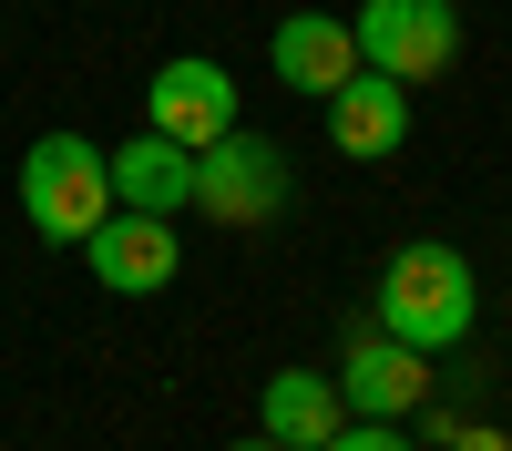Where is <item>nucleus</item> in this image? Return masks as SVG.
Segmentation results:
<instances>
[{
    "instance_id": "obj_1",
    "label": "nucleus",
    "mask_w": 512,
    "mask_h": 451,
    "mask_svg": "<svg viewBox=\"0 0 512 451\" xmlns=\"http://www.w3.org/2000/svg\"><path fill=\"white\" fill-rule=\"evenodd\" d=\"M472 318H482V287H472V257L441 236H420L400 246L390 267H379V328L410 349H461L472 339Z\"/></svg>"
},
{
    "instance_id": "obj_2",
    "label": "nucleus",
    "mask_w": 512,
    "mask_h": 451,
    "mask_svg": "<svg viewBox=\"0 0 512 451\" xmlns=\"http://www.w3.org/2000/svg\"><path fill=\"white\" fill-rule=\"evenodd\" d=\"M21 216H31V236L41 246H82L103 216H113V175H103V144L93 134H41L31 154H21Z\"/></svg>"
},
{
    "instance_id": "obj_3",
    "label": "nucleus",
    "mask_w": 512,
    "mask_h": 451,
    "mask_svg": "<svg viewBox=\"0 0 512 451\" xmlns=\"http://www.w3.org/2000/svg\"><path fill=\"white\" fill-rule=\"evenodd\" d=\"M349 31H359V62L390 72V82H441L461 62V11L451 0H359Z\"/></svg>"
},
{
    "instance_id": "obj_4",
    "label": "nucleus",
    "mask_w": 512,
    "mask_h": 451,
    "mask_svg": "<svg viewBox=\"0 0 512 451\" xmlns=\"http://www.w3.org/2000/svg\"><path fill=\"white\" fill-rule=\"evenodd\" d=\"M287 185H297L287 154H277L267 134H246V123L195 154V205H205L216 226H277V216H287Z\"/></svg>"
},
{
    "instance_id": "obj_5",
    "label": "nucleus",
    "mask_w": 512,
    "mask_h": 451,
    "mask_svg": "<svg viewBox=\"0 0 512 451\" xmlns=\"http://www.w3.org/2000/svg\"><path fill=\"white\" fill-rule=\"evenodd\" d=\"M144 123H154L164 144L205 154L216 134H236V72H226V62H205V52H175V62L144 82Z\"/></svg>"
},
{
    "instance_id": "obj_6",
    "label": "nucleus",
    "mask_w": 512,
    "mask_h": 451,
    "mask_svg": "<svg viewBox=\"0 0 512 451\" xmlns=\"http://www.w3.org/2000/svg\"><path fill=\"white\" fill-rule=\"evenodd\" d=\"M82 257H93V277L113 287V298H154V287H175V216H134V205H113V216L82 236Z\"/></svg>"
},
{
    "instance_id": "obj_7",
    "label": "nucleus",
    "mask_w": 512,
    "mask_h": 451,
    "mask_svg": "<svg viewBox=\"0 0 512 451\" xmlns=\"http://www.w3.org/2000/svg\"><path fill=\"white\" fill-rule=\"evenodd\" d=\"M338 400L359 410V421H410L420 400H431V349H410V339H359L349 369H338Z\"/></svg>"
},
{
    "instance_id": "obj_8",
    "label": "nucleus",
    "mask_w": 512,
    "mask_h": 451,
    "mask_svg": "<svg viewBox=\"0 0 512 451\" xmlns=\"http://www.w3.org/2000/svg\"><path fill=\"white\" fill-rule=\"evenodd\" d=\"M328 144L338 154H359V164H390L400 144H410V82H390V72H349L328 93Z\"/></svg>"
},
{
    "instance_id": "obj_9",
    "label": "nucleus",
    "mask_w": 512,
    "mask_h": 451,
    "mask_svg": "<svg viewBox=\"0 0 512 451\" xmlns=\"http://www.w3.org/2000/svg\"><path fill=\"white\" fill-rule=\"evenodd\" d=\"M267 62H277V82H287V93L328 103L338 82L359 72V31L338 21V11H287V21H277V41H267Z\"/></svg>"
},
{
    "instance_id": "obj_10",
    "label": "nucleus",
    "mask_w": 512,
    "mask_h": 451,
    "mask_svg": "<svg viewBox=\"0 0 512 451\" xmlns=\"http://www.w3.org/2000/svg\"><path fill=\"white\" fill-rule=\"evenodd\" d=\"M103 175H113V205H134V216H175V205H195V154L164 144L154 123L123 154H103Z\"/></svg>"
},
{
    "instance_id": "obj_11",
    "label": "nucleus",
    "mask_w": 512,
    "mask_h": 451,
    "mask_svg": "<svg viewBox=\"0 0 512 451\" xmlns=\"http://www.w3.org/2000/svg\"><path fill=\"white\" fill-rule=\"evenodd\" d=\"M338 421H349V400H338V380H318V369H277L267 400H256V431L277 451H318Z\"/></svg>"
},
{
    "instance_id": "obj_12",
    "label": "nucleus",
    "mask_w": 512,
    "mask_h": 451,
    "mask_svg": "<svg viewBox=\"0 0 512 451\" xmlns=\"http://www.w3.org/2000/svg\"><path fill=\"white\" fill-rule=\"evenodd\" d=\"M318 451H420V441H410L400 421H359V431H349V421H338V431H328Z\"/></svg>"
},
{
    "instance_id": "obj_13",
    "label": "nucleus",
    "mask_w": 512,
    "mask_h": 451,
    "mask_svg": "<svg viewBox=\"0 0 512 451\" xmlns=\"http://www.w3.org/2000/svg\"><path fill=\"white\" fill-rule=\"evenodd\" d=\"M441 431H451V451H512L492 421H441Z\"/></svg>"
},
{
    "instance_id": "obj_14",
    "label": "nucleus",
    "mask_w": 512,
    "mask_h": 451,
    "mask_svg": "<svg viewBox=\"0 0 512 451\" xmlns=\"http://www.w3.org/2000/svg\"><path fill=\"white\" fill-rule=\"evenodd\" d=\"M226 451H277V441H267V431H246V441H226Z\"/></svg>"
}]
</instances>
